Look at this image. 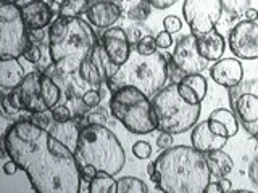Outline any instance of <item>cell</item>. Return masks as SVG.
Instances as JSON below:
<instances>
[{
	"label": "cell",
	"mask_w": 258,
	"mask_h": 193,
	"mask_svg": "<svg viewBox=\"0 0 258 193\" xmlns=\"http://www.w3.org/2000/svg\"><path fill=\"white\" fill-rule=\"evenodd\" d=\"M5 153L28 174L39 193H79L81 164L76 153L47 131L20 119L4 135Z\"/></svg>",
	"instance_id": "6da1fadb"
},
{
	"label": "cell",
	"mask_w": 258,
	"mask_h": 193,
	"mask_svg": "<svg viewBox=\"0 0 258 193\" xmlns=\"http://www.w3.org/2000/svg\"><path fill=\"white\" fill-rule=\"evenodd\" d=\"M153 163L150 179L165 193H204L212 177L205 153L187 145L163 150Z\"/></svg>",
	"instance_id": "7a4b0ae2"
},
{
	"label": "cell",
	"mask_w": 258,
	"mask_h": 193,
	"mask_svg": "<svg viewBox=\"0 0 258 193\" xmlns=\"http://www.w3.org/2000/svg\"><path fill=\"white\" fill-rule=\"evenodd\" d=\"M50 32V53L55 71L61 74L79 72L81 64L91 58L99 45L91 23L79 16H58L48 26Z\"/></svg>",
	"instance_id": "3957f363"
},
{
	"label": "cell",
	"mask_w": 258,
	"mask_h": 193,
	"mask_svg": "<svg viewBox=\"0 0 258 193\" xmlns=\"http://www.w3.org/2000/svg\"><path fill=\"white\" fill-rule=\"evenodd\" d=\"M166 79L168 60L165 53L141 55L134 47L129 60L121 64L115 76L105 80V85L111 93L124 85H133L149 96H153L166 85Z\"/></svg>",
	"instance_id": "277c9868"
},
{
	"label": "cell",
	"mask_w": 258,
	"mask_h": 193,
	"mask_svg": "<svg viewBox=\"0 0 258 193\" xmlns=\"http://www.w3.org/2000/svg\"><path fill=\"white\" fill-rule=\"evenodd\" d=\"M76 158L79 164H92L111 175L121 172L126 164L123 145L103 124H89L81 129Z\"/></svg>",
	"instance_id": "5b68a950"
},
{
	"label": "cell",
	"mask_w": 258,
	"mask_h": 193,
	"mask_svg": "<svg viewBox=\"0 0 258 193\" xmlns=\"http://www.w3.org/2000/svg\"><path fill=\"white\" fill-rule=\"evenodd\" d=\"M110 111L131 134L144 135L157 131V116L152 99L141 88L124 85L111 93Z\"/></svg>",
	"instance_id": "8992f818"
},
{
	"label": "cell",
	"mask_w": 258,
	"mask_h": 193,
	"mask_svg": "<svg viewBox=\"0 0 258 193\" xmlns=\"http://www.w3.org/2000/svg\"><path fill=\"white\" fill-rule=\"evenodd\" d=\"M157 116V131L168 134H184L196 126L200 116V105L189 103L179 93L177 82L165 85L152 96Z\"/></svg>",
	"instance_id": "52a82bcc"
},
{
	"label": "cell",
	"mask_w": 258,
	"mask_h": 193,
	"mask_svg": "<svg viewBox=\"0 0 258 193\" xmlns=\"http://www.w3.org/2000/svg\"><path fill=\"white\" fill-rule=\"evenodd\" d=\"M20 99L23 110L26 113H37L52 110L61 102V88L56 80L47 72L32 71L23 79L20 87Z\"/></svg>",
	"instance_id": "ba28073f"
},
{
	"label": "cell",
	"mask_w": 258,
	"mask_h": 193,
	"mask_svg": "<svg viewBox=\"0 0 258 193\" xmlns=\"http://www.w3.org/2000/svg\"><path fill=\"white\" fill-rule=\"evenodd\" d=\"M29 44V29L23 21L21 8L15 2L0 7V58H20Z\"/></svg>",
	"instance_id": "9c48e42d"
},
{
	"label": "cell",
	"mask_w": 258,
	"mask_h": 193,
	"mask_svg": "<svg viewBox=\"0 0 258 193\" xmlns=\"http://www.w3.org/2000/svg\"><path fill=\"white\" fill-rule=\"evenodd\" d=\"M228 96L239 124L258 142V77L228 88Z\"/></svg>",
	"instance_id": "30bf717a"
},
{
	"label": "cell",
	"mask_w": 258,
	"mask_h": 193,
	"mask_svg": "<svg viewBox=\"0 0 258 193\" xmlns=\"http://www.w3.org/2000/svg\"><path fill=\"white\" fill-rule=\"evenodd\" d=\"M221 0H185L182 5L184 20L194 36H202L215 29L223 15Z\"/></svg>",
	"instance_id": "8fae6325"
},
{
	"label": "cell",
	"mask_w": 258,
	"mask_h": 193,
	"mask_svg": "<svg viewBox=\"0 0 258 193\" xmlns=\"http://www.w3.org/2000/svg\"><path fill=\"white\" fill-rule=\"evenodd\" d=\"M228 45L239 60H258V23L240 21L229 31Z\"/></svg>",
	"instance_id": "7c38bea8"
},
{
	"label": "cell",
	"mask_w": 258,
	"mask_h": 193,
	"mask_svg": "<svg viewBox=\"0 0 258 193\" xmlns=\"http://www.w3.org/2000/svg\"><path fill=\"white\" fill-rule=\"evenodd\" d=\"M173 61L179 66L185 74H197L205 71L208 66V60H205L197 47V36L184 34L176 39Z\"/></svg>",
	"instance_id": "4fadbf2b"
},
{
	"label": "cell",
	"mask_w": 258,
	"mask_h": 193,
	"mask_svg": "<svg viewBox=\"0 0 258 193\" xmlns=\"http://www.w3.org/2000/svg\"><path fill=\"white\" fill-rule=\"evenodd\" d=\"M100 44L103 45L105 52L110 56V60L121 66L124 64L133 52V45L129 42V37L126 34V29L111 26L103 32L100 37Z\"/></svg>",
	"instance_id": "5bb4252c"
},
{
	"label": "cell",
	"mask_w": 258,
	"mask_h": 193,
	"mask_svg": "<svg viewBox=\"0 0 258 193\" xmlns=\"http://www.w3.org/2000/svg\"><path fill=\"white\" fill-rule=\"evenodd\" d=\"M210 76H212L216 84L231 88L242 82V79H244V68H242V63L237 58H223L218 60L212 66Z\"/></svg>",
	"instance_id": "9a60e30c"
},
{
	"label": "cell",
	"mask_w": 258,
	"mask_h": 193,
	"mask_svg": "<svg viewBox=\"0 0 258 193\" xmlns=\"http://www.w3.org/2000/svg\"><path fill=\"white\" fill-rule=\"evenodd\" d=\"M20 8L23 21L28 26V29H44L53 23L50 4L44 2V0H34V2H29Z\"/></svg>",
	"instance_id": "2e32d148"
},
{
	"label": "cell",
	"mask_w": 258,
	"mask_h": 193,
	"mask_svg": "<svg viewBox=\"0 0 258 193\" xmlns=\"http://www.w3.org/2000/svg\"><path fill=\"white\" fill-rule=\"evenodd\" d=\"M86 15L87 21L95 28L108 29L121 18V8L115 0H99Z\"/></svg>",
	"instance_id": "e0dca14e"
},
{
	"label": "cell",
	"mask_w": 258,
	"mask_h": 193,
	"mask_svg": "<svg viewBox=\"0 0 258 193\" xmlns=\"http://www.w3.org/2000/svg\"><path fill=\"white\" fill-rule=\"evenodd\" d=\"M229 139L221 135H216L210 131L208 123L204 121V123H199L192 127V132H190V142H192V147L197 148L202 153H210L213 150H221L226 142Z\"/></svg>",
	"instance_id": "ac0fdd59"
},
{
	"label": "cell",
	"mask_w": 258,
	"mask_h": 193,
	"mask_svg": "<svg viewBox=\"0 0 258 193\" xmlns=\"http://www.w3.org/2000/svg\"><path fill=\"white\" fill-rule=\"evenodd\" d=\"M207 123L213 134L226 137V139H231L239 131V119L236 113L226 108H218L210 113Z\"/></svg>",
	"instance_id": "d6986e66"
},
{
	"label": "cell",
	"mask_w": 258,
	"mask_h": 193,
	"mask_svg": "<svg viewBox=\"0 0 258 193\" xmlns=\"http://www.w3.org/2000/svg\"><path fill=\"white\" fill-rule=\"evenodd\" d=\"M177 88H179V93L189 103L200 105L202 100L207 96L208 82H207V79L200 74V72H197V74L184 76V79L181 80V82H177Z\"/></svg>",
	"instance_id": "ffe728a7"
},
{
	"label": "cell",
	"mask_w": 258,
	"mask_h": 193,
	"mask_svg": "<svg viewBox=\"0 0 258 193\" xmlns=\"http://www.w3.org/2000/svg\"><path fill=\"white\" fill-rule=\"evenodd\" d=\"M197 47L205 60L218 61L226 50V40L216 29H212L197 37Z\"/></svg>",
	"instance_id": "44dd1931"
},
{
	"label": "cell",
	"mask_w": 258,
	"mask_h": 193,
	"mask_svg": "<svg viewBox=\"0 0 258 193\" xmlns=\"http://www.w3.org/2000/svg\"><path fill=\"white\" fill-rule=\"evenodd\" d=\"M26 77L24 68L18 58H2L0 60V87L5 90L20 87L23 79Z\"/></svg>",
	"instance_id": "7402d4cb"
},
{
	"label": "cell",
	"mask_w": 258,
	"mask_h": 193,
	"mask_svg": "<svg viewBox=\"0 0 258 193\" xmlns=\"http://www.w3.org/2000/svg\"><path fill=\"white\" fill-rule=\"evenodd\" d=\"M81 129H83L81 123L73 118L70 121H64V123H55L48 132H50L55 139H58L60 142H63L64 145H67L68 148H71L73 151L76 153Z\"/></svg>",
	"instance_id": "603a6c76"
},
{
	"label": "cell",
	"mask_w": 258,
	"mask_h": 193,
	"mask_svg": "<svg viewBox=\"0 0 258 193\" xmlns=\"http://www.w3.org/2000/svg\"><path fill=\"white\" fill-rule=\"evenodd\" d=\"M207 164L210 169V174L216 179H221V177H226L234 167V161L232 158L224 153L223 150H213L207 153Z\"/></svg>",
	"instance_id": "cb8c5ba5"
},
{
	"label": "cell",
	"mask_w": 258,
	"mask_h": 193,
	"mask_svg": "<svg viewBox=\"0 0 258 193\" xmlns=\"http://www.w3.org/2000/svg\"><path fill=\"white\" fill-rule=\"evenodd\" d=\"M92 61L99 66V69L102 71V74L105 77V80H108L110 77H113L116 74V71L119 69L118 64H115L111 60H110V56L107 55V52H105V48L102 44H99L95 47V50L92 53Z\"/></svg>",
	"instance_id": "d4e9b609"
},
{
	"label": "cell",
	"mask_w": 258,
	"mask_h": 193,
	"mask_svg": "<svg viewBox=\"0 0 258 193\" xmlns=\"http://www.w3.org/2000/svg\"><path fill=\"white\" fill-rule=\"evenodd\" d=\"M79 74L92 88H100L105 82V77L102 74V71L92 61V58H87L83 64H81Z\"/></svg>",
	"instance_id": "484cf974"
},
{
	"label": "cell",
	"mask_w": 258,
	"mask_h": 193,
	"mask_svg": "<svg viewBox=\"0 0 258 193\" xmlns=\"http://www.w3.org/2000/svg\"><path fill=\"white\" fill-rule=\"evenodd\" d=\"M89 193H116V180L108 172L99 171L94 179L89 182Z\"/></svg>",
	"instance_id": "4316f807"
},
{
	"label": "cell",
	"mask_w": 258,
	"mask_h": 193,
	"mask_svg": "<svg viewBox=\"0 0 258 193\" xmlns=\"http://www.w3.org/2000/svg\"><path fill=\"white\" fill-rule=\"evenodd\" d=\"M99 0H63L61 2V16H81L86 15Z\"/></svg>",
	"instance_id": "83f0119b"
},
{
	"label": "cell",
	"mask_w": 258,
	"mask_h": 193,
	"mask_svg": "<svg viewBox=\"0 0 258 193\" xmlns=\"http://www.w3.org/2000/svg\"><path fill=\"white\" fill-rule=\"evenodd\" d=\"M149 187L137 177H121L116 180V193H147Z\"/></svg>",
	"instance_id": "f1b7e54d"
},
{
	"label": "cell",
	"mask_w": 258,
	"mask_h": 193,
	"mask_svg": "<svg viewBox=\"0 0 258 193\" xmlns=\"http://www.w3.org/2000/svg\"><path fill=\"white\" fill-rule=\"evenodd\" d=\"M152 5L149 0H139L134 7L127 8V18L131 21H145L150 16Z\"/></svg>",
	"instance_id": "f546056e"
},
{
	"label": "cell",
	"mask_w": 258,
	"mask_h": 193,
	"mask_svg": "<svg viewBox=\"0 0 258 193\" xmlns=\"http://www.w3.org/2000/svg\"><path fill=\"white\" fill-rule=\"evenodd\" d=\"M29 121H31V123H34L36 126H39V127L47 129V131H50V127L56 123L55 118H53V115H52V110L31 113Z\"/></svg>",
	"instance_id": "4dcf8cb0"
},
{
	"label": "cell",
	"mask_w": 258,
	"mask_h": 193,
	"mask_svg": "<svg viewBox=\"0 0 258 193\" xmlns=\"http://www.w3.org/2000/svg\"><path fill=\"white\" fill-rule=\"evenodd\" d=\"M126 34L129 37L131 45H136L144 36L149 34V29L144 26V21H134V24H131V26L126 29Z\"/></svg>",
	"instance_id": "1f68e13d"
},
{
	"label": "cell",
	"mask_w": 258,
	"mask_h": 193,
	"mask_svg": "<svg viewBox=\"0 0 258 193\" xmlns=\"http://www.w3.org/2000/svg\"><path fill=\"white\" fill-rule=\"evenodd\" d=\"M134 47L141 55H153V53H157V48H158L157 42H155V37L152 34L144 36Z\"/></svg>",
	"instance_id": "d6a6232c"
},
{
	"label": "cell",
	"mask_w": 258,
	"mask_h": 193,
	"mask_svg": "<svg viewBox=\"0 0 258 193\" xmlns=\"http://www.w3.org/2000/svg\"><path fill=\"white\" fill-rule=\"evenodd\" d=\"M107 123V115L102 107H97V110L94 111H87L86 115L83 116V127L89 126V124H103Z\"/></svg>",
	"instance_id": "836d02e7"
},
{
	"label": "cell",
	"mask_w": 258,
	"mask_h": 193,
	"mask_svg": "<svg viewBox=\"0 0 258 193\" xmlns=\"http://www.w3.org/2000/svg\"><path fill=\"white\" fill-rule=\"evenodd\" d=\"M221 4L228 13L239 15V13H244L250 7V0H221Z\"/></svg>",
	"instance_id": "e575fe53"
},
{
	"label": "cell",
	"mask_w": 258,
	"mask_h": 193,
	"mask_svg": "<svg viewBox=\"0 0 258 193\" xmlns=\"http://www.w3.org/2000/svg\"><path fill=\"white\" fill-rule=\"evenodd\" d=\"M52 115L56 123H64V121L73 119V111L67 103H58L52 108Z\"/></svg>",
	"instance_id": "d590c367"
},
{
	"label": "cell",
	"mask_w": 258,
	"mask_h": 193,
	"mask_svg": "<svg viewBox=\"0 0 258 193\" xmlns=\"http://www.w3.org/2000/svg\"><path fill=\"white\" fill-rule=\"evenodd\" d=\"M81 100L84 102L86 107H89V108H97L103 99H102V93H100L99 88H89V90L83 96H81Z\"/></svg>",
	"instance_id": "8d00e7d4"
},
{
	"label": "cell",
	"mask_w": 258,
	"mask_h": 193,
	"mask_svg": "<svg viewBox=\"0 0 258 193\" xmlns=\"http://www.w3.org/2000/svg\"><path fill=\"white\" fill-rule=\"evenodd\" d=\"M133 155L137 158V159H149L150 155H152V147L147 143V142H136L134 147H133Z\"/></svg>",
	"instance_id": "74e56055"
},
{
	"label": "cell",
	"mask_w": 258,
	"mask_h": 193,
	"mask_svg": "<svg viewBox=\"0 0 258 193\" xmlns=\"http://www.w3.org/2000/svg\"><path fill=\"white\" fill-rule=\"evenodd\" d=\"M163 28H165V31L174 34V32H179L182 29V21H181V18H177L174 15H168L163 20Z\"/></svg>",
	"instance_id": "f35d334b"
},
{
	"label": "cell",
	"mask_w": 258,
	"mask_h": 193,
	"mask_svg": "<svg viewBox=\"0 0 258 193\" xmlns=\"http://www.w3.org/2000/svg\"><path fill=\"white\" fill-rule=\"evenodd\" d=\"M155 42H157V47L161 48V50H166L173 45V37H171V32L168 31H161L157 34L155 37Z\"/></svg>",
	"instance_id": "ab89813d"
},
{
	"label": "cell",
	"mask_w": 258,
	"mask_h": 193,
	"mask_svg": "<svg viewBox=\"0 0 258 193\" xmlns=\"http://www.w3.org/2000/svg\"><path fill=\"white\" fill-rule=\"evenodd\" d=\"M99 172V169L92 164H81V177H83V180H86L87 183L91 182L94 177Z\"/></svg>",
	"instance_id": "60d3db41"
},
{
	"label": "cell",
	"mask_w": 258,
	"mask_h": 193,
	"mask_svg": "<svg viewBox=\"0 0 258 193\" xmlns=\"http://www.w3.org/2000/svg\"><path fill=\"white\" fill-rule=\"evenodd\" d=\"M157 147L161 150H166L169 147H173V134L161 132V135H158V139H157Z\"/></svg>",
	"instance_id": "b9f144b4"
},
{
	"label": "cell",
	"mask_w": 258,
	"mask_h": 193,
	"mask_svg": "<svg viewBox=\"0 0 258 193\" xmlns=\"http://www.w3.org/2000/svg\"><path fill=\"white\" fill-rule=\"evenodd\" d=\"M248 179L252 182L253 187L258 188V156H255V159L250 163V167H248Z\"/></svg>",
	"instance_id": "7bdbcfd3"
},
{
	"label": "cell",
	"mask_w": 258,
	"mask_h": 193,
	"mask_svg": "<svg viewBox=\"0 0 258 193\" xmlns=\"http://www.w3.org/2000/svg\"><path fill=\"white\" fill-rule=\"evenodd\" d=\"M150 5L157 10H166V8L173 7L174 4H177L179 0H149Z\"/></svg>",
	"instance_id": "ee69618b"
},
{
	"label": "cell",
	"mask_w": 258,
	"mask_h": 193,
	"mask_svg": "<svg viewBox=\"0 0 258 193\" xmlns=\"http://www.w3.org/2000/svg\"><path fill=\"white\" fill-rule=\"evenodd\" d=\"M18 169H20V166L16 164L13 159H10V161H7V163L4 164V174H7V175H13V174L18 172Z\"/></svg>",
	"instance_id": "f6af8a7d"
},
{
	"label": "cell",
	"mask_w": 258,
	"mask_h": 193,
	"mask_svg": "<svg viewBox=\"0 0 258 193\" xmlns=\"http://www.w3.org/2000/svg\"><path fill=\"white\" fill-rule=\"evenodd\" d=\"M205 193H223V188L220 182H208L207 188H205Z\"/></svg>",
	"instance_id": "bcb514c9"
},
{
	"label": "cell",
	"mask_w": 258,
	"mask_h": 193,
	"mask_svg": "<svg viewBox=\"0 0 258 193\" xmlns=\"http://www.w3.org/2000/svg\"><path fill=\"white\" fill-rule=\"evenodd\" d=\"M244 16H245L247 21H255V20H258V12L255 10V8L248 7L247 10L244 12Z\"/></svg>",
	"instance_id": "7dc6e473"
},
{
	"label": "cell",
	"mask_w": 258,
	"mask_h": 193,
	"mask_svg": "<svg viewBox=\"0 0 258 193\" xmlns=\"http://www.w3.org/2000/svg\"><path fill=\"white\" fill-rule=\"evenodd\" d=\"M218 182H220L223 191H228V193H231V191H232V183H231V180H229V179H226V177H221V179L218 180Z\"/></svg>",
	"instance_id": "c3c4849f"
},
{
	"label": "cell",
	"mask_w": 258,
	"mask_h": 193,
	"mask_svg": "<svg viewBox=\"0 0 258 193\" xmlns=\"http://www.w3.org/2000/svg\"><path fill=\"white\" fill-rule=\"evenodd\" d=\"M29 2H34V0H20V2H18V5L20 7H23V5H26V4H29ZM44 2H47V4H53L55 2V0H44Z\"/></svg>",
	"instance_id": "681fc988"
},
{
	"label": "cell",
	"mask_w": 258,
	"mask_h": 193,
	"mask_svg": "<svg viewBox=\"0 0 258 193\" xmlns=\"http://www.w3.org/2000/svg\"><path fill=\"white\" fill-rule=\"evenodd\" d=\"M153 171H155V163H150V164L147 166V174H149V175H152V174H153Z\"/></svg>",
	"instance_id": "f907efd6"
},
{
	"label": "cell",
	"mask_w": 258,
	"mask_h": 193,
	"mask_svg": "<svg viewBox=\"0 0 258 193\" xmlns=\"http://www.w3.org/2000/svg\"><path fill=\"white\" fill-rule=\"evenodd\" d=\"M232 193H252V190H232Z\"/></svg>",
	"instance_id": "816d5d0a"
},
{
	"label": "cell",
	"mask_w": 258,
	"mask_h": 193,
	"mask_svg": "<svg viewBox=\"0 0 258 193\" xmlns=\"http://www.w3.org/2000/svg\"><path fill=\"white\" fill-rule=\"evenodd\" d=\"M8 2H15V4H18V2H20V0H8Z\"/></svg>",
	"instance_id": "f5cc1de1"
},
{
	"label": "cell",
	"mask_w": 258,
	"mask_h": 193,
	"mask_svg": "<svg viewBox=\"0 0 258 193\" xmlns=\"http://www.w3.org/2000/svg\"><path fill=\"white\" fill-rule=\"evenodd\" d=\"M124 2H136V0H124Z\"/></svg>",
	"instance_id": "db71d44e"
},
{
	"label": "cell",
	"mask_w": 258,
	"mask_h": 193,
	"mask_svg": "<svg viewBox=\"0 0 258 193\" xmlns=\"http://www.w3.org/2000/svg\"><path fill=\"white\" fill-rule=\"evenodd\" d=\"M2 2H8V0H2Z\"/></svg>",
	"instance_id": "11a10c76"
}]
</instances>
